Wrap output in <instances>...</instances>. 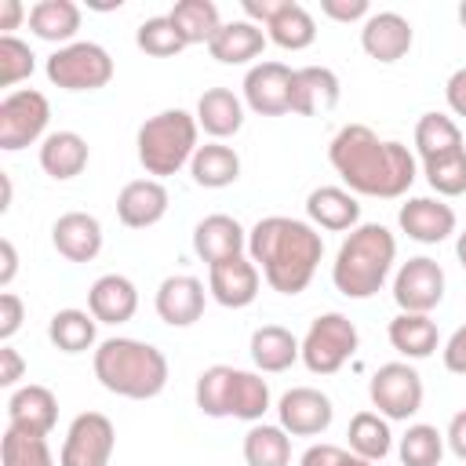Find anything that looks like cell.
I'll return each instance as SVG.
<instances>
[{"mask_svg":"<svg viewBox=\"0 0 466 466\" xmlns=\"http://www.w3.org/2000/svg\"><path fill=\"white\" fill-rule=\"evenodd\" d=\"M328 160L339 171V178L350 186V193L382 197V200L404 197L419 175L408 146L393 138H379L368 124H346L331 138Z\"/></svg>","mask_w":466,"mask_h":466,"instance_id":"1","label":"cell"},{"mask_svg":"<svg viewBox=\"0 0 466 466\" xmlns=\"http://www.w3.org/2000/svg\"><path fill=\"white\" fill-rule=\"evenodd\" d=\"M248 255L262 269V277L273 291L299 295V291H306V284L313 280V273L320 266L324 240L302 218L269 215L248 229Z\"/></svg>","mask_w":466,"mask_h":466,"instance_id":"2","label":"cell"},{"mask_svg":"<svg viewBox=\"0 0 466 466\" xmlns=\"http://www.w3.org/2000/svg\"><path fill=\"white\" fill-rule=\"evenodd\" d=\"M95 379L127 400H149L167 386V357L142 339H106L95 350Z\"/></svg>","mask_w":466,"mask_h":466,"instance_id":"3","label":"cell"},{"mask_svg":"<svg viewBox=\"0 0 466 466\" xmlns=\"http://www.w3.org/2000/svg\"><path fill=\"white\" fill-rule=\"evenodd\" d=\"M397 258V240L382 222H364L357 229H350V237L342 240L335 262H331V280L346 299H371Z\"/></svg>","mask_w":466,"mask_h":466,"instance_id":"4","label":"cell"},{"mask_svg":"<svg viewBox=\"0 0 466 466\" xmlns=\"http://www.w3.org/2000/svg\"><path fill=\"white\" fill-rule=\"evenodd\" d=\"M197 408L208 419H244L258 422L269 411V386L262 375L229 368V364H211L197 375L193 386Z\"/></svg>","mask_w":466,"mask_h":466,"instance_id":"5","label":"cell"},{"mask_svg":"<svg viewBox=\"0 0 466 466\" xmlns=\"http://www.w3.org/2000/svg\"><path fill=\"white\" fill-rule=\"evenodd\" d=\"M197 131H200V124L186 109H164V113L149 116L138 127V138H135L142 167L153 178H167V175L182 171L193 160V153L200 149Z\"/></svg>","mask_w":466,"mask_h":466,"instance_id":"6","label":"cell"},{"mask_svg":"<svg viewBox=\"0 0 466 466\" xmlns=\"http://www.w3.org/2000/svg\"><path fill=\"white\" fill-rule=\"evenodd\" d=\"M47 80L62 91H98L113 80V58L102 44L73 40L47 55Z\"/></svg>","mask_w":466,"mask_h":466,"instance_id":"7","label":"cell"},{"mask_svg":"<svg viewBox=\"0 0 466 466\" xmlns=\"http://www.w3.org/2000/svg\"><path fill=\"white\" fill-rule=\"evenodd\" d=\"M357 324L342 313H320L302 339V364L313 375H335L357 353Z\"/></svg>","mask_w":466,"mask_h":466,"instance_id":"8","label":"cell"},{"mask_svg":"<svg viewBox=\"0 0 466 466\" xmlns=\"http://www.w3.org/2000/svg\"><path fill=\"white\" fill-rule=\"evenodd\" d=\"M47 120H51V102L40 91H33V87L11 91L0 102V149L15 153V149L33 146L36 138H47L44 135Z\"/></svg>","mask_w":466,"mask_h":466,"instance_id":"9","label":"cell"},{"mask_svg":"<svg viewBox=\"0 0 466 466\" xmlns=\"http://www.w3.org/2000/svg\"><path fill=\"white\" fill-rule=\"evenodd\" d=\"M368 397L382 419H411L422 408V375L404 360L379 364L368 382Z\"/></svg>","mask_w":466,"mask_h":466,"instance_id":"10","label":"cell"},{"mask_svg":"<svg viewBox=\"0 0 466 466\" xmlns=\"http://www.w3.org/2000/svg\"><path fill=\"white\" fill-rule=\"evenodd\" d=\"M113 444H116V430H113L109 415L80 411L66 430L58 466H109Z\"/></svg>","mask_w":466,"mask_h":466,"instance_id":"11","label":"cell"},{"mask_svg":"<svg viewBox=\"0 0 466 466\" xmlns=\"http://www.w3.org/2000/svg\"><path fill=\"white\" fill-rule=\"evenodd\" d=\"M444 299V269L441 262L415 255L408 258L393 277V302L400 313H430Z\"/></svg>","mask_w":466,"mask_h":466,"instance_id":"12","label":"cell"},{"mask_svg":"<svg viewBox=\"0 0 466 466\" xmlns=\"http://www.w3.org/2000/svg\"><path fill=\"white\" fill-rule=\"evenodd\" d=\"M291 76L284 62H258L244 76V102L258 116H284L291 113Z\"/></svg>","mask_w":466,"mask_h":466,"instance_id":"13","label":"cell"},{"mask_svg":"<svg viewBox=\"0 0 466 466\" xmlns=\"http://www.w3.org/2000/svg\"><path fill=\"white\" fill-rule=\"evenodd\" d=\"M277 419L291 437H317L331 426L335 408H331L328 393H320L313 386H291L277 400Z\"/></svg>","mask_w":466,"mask_h":466,"instance_id":"14","label":"cell"},{"mask_svg":"<svg viewBox=\"0 0 466 466\" xmlns=\"http://www.w3.org/2000/svg\"><path fill=\"white\" fill-rule=\"evenodd\" d=\"M208 291L218 306L226 309H244L255 302L258 295V266L248 255H233L222 258L215 266H208Z\"/></svg>","mask_w":466,"mask_h":466,"instance_id":"15","label":"cell"},{"mask_svg":"<svg viewBox=\"0 0 466 466\" xmlns=\"http://www.w3.org/2000/svg\"><path fill=\"white\" fill-rule=\"evenodd\" d=\"M411 22L397 11H379V15H368L364 18V29H360V47L368 58L390 66V62H400L408 51H411Z\"/></svg>","mask_w":466,"mask_h":466,"instance_id":"16","label":"cell"},{"mask_svg":"<svg viewBox=\"0 0 466 466\" xmlns=\"http://www.w3.org/2000/svg\"><path fill=\"white\" fill-rule=\"evenodd\" d=\"M157 317L171 328H189L204 317V284L189 273H175V277H164L160 288H157Z\"/></svg>","mask_w":466,"mask_h":466,"instance_id":"17","label":"cell"},{"mask_svg":"<svg viewBox=\"0 0 466 466\" xmlns=\"http://www.w3.org/2000/svg\"><path fill=\"white\" fill-rule=\"evenodd\" d=\"M167 215V189L160 178H135L116 193V218L127 229H149Z\"/></svg>","mask_w":466,"mask_h":466,"instance_id":"18","label":"cell"},{"mask_svg":"<svg viewBox=\"0 0 466 466\" xmlns=\"http://www.w3.org/2000/svg\"><path fill=\"white\" fill-rule=\"evenodd\" d=\"M397 222L419 244H441V240H448L455 233V211H451V204L433 200V197H411L408 204H400Z\"/></svg>","mask_w":466,"mask_h":466,"instance_id":"19","label":"cell"},{"mask_svg":"<svg viewBox=\"0 0 466 466\" xmlns=\"http://www.w3.org/2000/svg\"><path fill=\"white\" fill-rule=\"evenodd\" d=\"M58 422V400L47 386H18L11 397H7V426L22 430V433H36V437H47Z\"/></svg>","mask_w":466,"mask_h":466,"instance_id":"20","label":"cell"},{"mask_svg":"<svg viewBox=\"0 0 466 466\" xmlns=\"http://www.w3.org/2000/svg\"><path fill=\"white\" fill-rule=\"evenodd\" d=\"M51 244L69 262H91L102 251V222L87 211H66L51 226Z\"/></svg>","mask_w":466,"mask_h":466,"instance_id":"21","label":"cell"},{"mask_svg":"<svg viewBox=\"0 0 466 466\" xmlns=\"http://www.w3.org/2000/svg\"><path fill=\"white\" fill-rule=\"evenodd\" d=\"M138 309V291L124 273H102L87 288V313L98 324H124Z\"/></svg>","mask_w":466,"mask_h":466,"instance_id":"22","label":"cell"},{"mask_svg":"<svg viewBox=\"0 0 466 466\" xmlns=\"http://www.w3.org/2000/svg\"><path fill=\"white\" fill-rule=\"evenodd\" d=\"M339 106V76L328 66H302L291 76V113L317 116Z\"/></svg>","mask_w":466,"mask_h":466,"instance_id":"23","label":"cell"},{"mask_svg":"<svg viewBox=\"0 0 466 466\" xmlns=\"http://www.w3.org/2000/svg\"><path fill=\"white\" fill-rule=\"evenodd\" d=\"M244 248H248V233L233 215H208L193 229V251L208 266L233 258V255H244Z\"/></svg>","mask_w":466,"mask_h":466,"instance_id":"24","label":"cell"},{"mask_svg":"<svg viewBox=\"0 0 466 466\" xmlns=\"http://www.w3.org/2000/svg\"><path fill=\"white\" fill-rule=\"evenodd\" d=\"M306 215H309V222H317L320 229L342 233V229H357V222H360V204H357V193H350V189H342V186H317V189L306 197Z\"/></svg>","mask_w":466,"mask_h":466,"instance_id":"25","label":"cell"},{"mask_svg":"<svg viewBox=\"0 0 466 466\" xmlns=\"http://www.w3.org/2000/svg\"><path fill=\"white\" fill-rule=\"evenodd\" d=\"M266 40H269V36L262 33V25H255V22H248V18H237V22H222V29H218L215 40L208 44V51H211V58L222 62V66H244V62H251V58L262 55Z\"/></svg>","mask_w":466,"mask_h":466,"instance_id":"26","label":"cell"},{"mask_svg":"<svg viewBox=\"0 0 466 466\" xmlns=\"http://www.w3.org/2000/svg\"><path fill=\"white\" fill-rule=\"evenodd\" d=\"M87 160H91V149L76 131H51L40 142V167H44V175H51L58 182L76 178L87 167Z\"/></svg>","mask_w":466,"mask_h":466,"instance_id":"27","label":"cell"},{"mask_svg":"<svg viewBox=\"0 0 466 466\" xmlns=\"http://www.w3.org/2000/svg\"><path fill=\"white\" fill-rule=\"evenodd\" d=\"M299 357H302V342L288 328L262 324V328L251 331V360H255L258 371H269V375L288 371Z\"/></svg>","mask_w":466,"mask_h":466,"instance_id":"28","label":"cell"},{"mask_svg":"<svg viewBox=\"0 0 466 466\" xmlns=\"http://www.w3.org/2000/svg\"><path fill=\"white\" fill-rule=\"evenodd\" d=\"M197 124L218 142L244 127V102L229 87H208L197 102Z\"/></svg>","mask_w":466,"mask_h":466,"instance_id":"29","label":"cell"},{"mask_svg":"<svg viewBox=\"0 0 466 466\" xmlns=\"http://www.w3.org/2000/svg\"><path fill=\"white\" fill-rule=\"evenodd\" d=\"M29 29L33 36L47 40V44H73L76 29H80V7L73 0H40L29 7Z\"/></svg>","mask_w":466,"mask_h":466,"instance_id":"30","label":"cell"},{"mask_svg":"<svg viewBox=\"0 0 466 466\" xmlns=\"http://www.w3.org/2000/svg\"><path fill=\"white\" fill-rule=\"evenodd\" d=\"M189 175L197 186L204 189H226L240 178V157L233 146H222V142H208L193 153L189 160Z\"/></svg>","mask_w":466,"mask_h":466,"instance_id":"31","label":"cell"},{"mask_svg":"<svg viewBox=\"0 0 466 466\" xmlns=\"http://www.w3.org/2000/svg\"><path fill=\"white\" fill-rule=\"evenodd\" d=\"M390 335V346L397 353H404L408 360H422L437 350L441 335H437V324L430 320V313H397L386 328Z\"/></svg>","mask_w":466,"mask_h":466,"instance_id":"32","label":"cell"},{"mask_svg":"<svg viewBox=\"0 0 466 466\" xmlns=\"http://www.w3.org/2000/svg\"><path fill=\"white\" fill-rule=\"evenodd\" d=\"M346 437H350V451H353L357 459H368V462L386 459L390 448H393L390 422H386L379 411H357V415L350 419Z\"/></svg>","mask_w":466,"mask_h":466,"instance_id":"33","label":"cell"},{"mask_svg":"<svg viewBox=\"0 0 466 466\" xmlns=\"http://www.w3.org/2000/svg\"><path fill=\"white\" fill-rule=\"evenodd\" d=\"M244 462L248 466H288L291 462V433L284 426L255 422L244 433Z\"/></svg>","mask_w":466,"mask_h":466,"instance_id":"34","label":"cell"},{"mask_svg":"<svg viewBox=\"0 0 466 466\" xmlns=\"http://www.w3.org/2000/svg\"><path fill=\"white\" fill-rule=\"evenodd\" d=\"M167 18L175 22V29L182 33L186 44H211L215 33L222 29V18H218V7L211 0H178Z\"/></svg>","mask_w":466,"mask_h":466,"instance_id":"35","label":"cell"},{"mask_svg":"<svg viewBox=\"0 0 466 466\" xmlns=\"http://www.w3.org/2000/svg\"><path fill=\"white\" fill-rule=\"evenodd\" d=\"M415 149H419L422 160H437V157H448V153L466 149V146H462V131L451 116L422 113L419 124H415Z\"/></svg>","mask_w":466,"mask_h":466,"instance_id":"36","label":"cell"},{"mask_svg":"<svg viewBox=\"0 0 466 466\" xmlns=\"http://www.w3.org/2000/svg\"><path fill=\"white\" fill-rule=\"evenodd\" d=\"M95 317L87 309H58L47 320V339L62 353H84L95 346Z\"/></svg>","mask_w":466,"mask_h":466,"instance_id":"37","label":"cell"},{"mask_svg":"<svg viewBox=\"0 0 466 466\" xmlns=\"http://www.w3.org/2000/svg\"><path fill=\"white\" fill-rule=\"evenodd\" d=\"M266 36L284 51H302V47H309L317 40V22L302 4L288 0L284 11L266 25Z\"/></svg>","mask_w":466,"mask_h":466,"instance_id":"38","label":"cell"},{"mask_svg":"<svg viewBox=\"0 0 466 466\" xmlns=\"http://www.w3.org/2000/svg\"><path fill=\"white\" fill-rule=\"evenodd\" d=\"M0 466H55V455L47 448V437L7 426L0 437Z\"/></svg>","mask_w":466,"mask_h":466,"instance_id":"39","label":"cell"},{"mask_svg":"<svg viewBox=\"0 0 466 466\" xmlns=\"http://www.w3.org/2000/svg\"><path fill=\"white\" fill-rule=\"evenodd\" d=\"M441 455H444V433L430 422H415L400 437V462L404 466H441Z\"/></svg>","mask_w":466,"mask_h":466,"instance_id":"40","label":"cell"},{"mask_svg":"<svg viewBox=\"0 0 466 466\" xmlns=\"http://www.w3.org/2000/svg\"><path fill=\"white\" fill-rule=\"evenodd\" d=\"M422 175L437 197H462L466 193V149H455L437 160H422Z\"/></svg>","mask_w":466,"mask_h":466,"instance_id":"41","label":"cell"},{"mask_svg":"<svg viewBox=\"0 0 466 466\" xmlns=\"http://www.w3.org/2000/svg\"><path fill=\"white\" fill-rule=\"evenodd\" d=\"M135 44H138L146 55H153V58H171V55H178L182 47H189L167 15L146 18V22L135 29Z\"/></svg>","mask_w":466,"mask_h":466,"instance_id":"42","label":"cell"},{"mask_svg":"<svg viewBox=\"0 0 466 466\" xmlns=\"http://www.w3.org/2000/svg\"><path fill=\"white\" fill-rule=\"evenodd\" d=\"M36 66V55L29 51V44H22L18 36H0V84L15 87L18 80H25Z\"/></svg>","mask_w":466,"mask_h":466,"instance_id":"43","label":"cell"},{"mask_svg":"<svg viewBox=\"0 0 466 466\" xmlns=\"http://www.w3.org/2000/svg\"><path fill=\"white\" fill-rule=\"evenodd\" d=\"M22 320H25L22 299H18L15 291H4V295H0V342H11L15 331L22 328Z\"/></svg>","mask_w":466,"mask_h":466,"instance_id":"44","label":"cell"},{"mask_svg":"<svg viewBox=\"0 0 466 466\" xmlns=\"http://www.w3.org/2000/svg\"><path fill=\"white\" fill-rule=\"evenodd\" d=\"M350 451L339 444H309L299 459V466H346Z\"/></svg>","mask_w":466,"mask_h":466,"instance_id":"45","label":"cell"},{"mask_svg":"<svg viewBox=\"0 0 466 466\" xmlns=\"http://www.w3.org/2000/svg\"><path fill=\"white\" fill-rule=\"evenodd\" d=\"M320 11L331 22H357L368 18V0H320Z\"/></svg>","mask_w":466,"mask_h":466,"instance_id":"46","label":"cell"},{"mask_svg":"<svg viewBox=\"0 0 466 466\" xmlns=\"http://www.w3.org/2000/svg\"><path fill=\"white\" fill-rule=\"evenodd\" d=\"M441 357H444V368H448V371H455V375H466V324L451 331V339L444 342Z\"/></svg>","mask_w":466,"mask_h":466,"instance_id":"47","label":"cell"},{"mask_svg":"<svg viewBox=\"0 0 466 466\" xmlns=\"http://www.w3.org/2000/svg\"><path fill=\"white\" fill-rule=\"evenodd\" d=\"M284 4H288V0H240L248 22H255V25H269V22L284 11Z\"/></svg>","mask_w":466,"mask_h":466,"instance_id":"48","label":"cell"},{"mask_svg":"<svg viewBox=\"0 0 466 466\" xmlns=\"http://www.w3.org/2000/svg\"><path fill=\"white\" fill-rule=\"evenodd\" d=\"M22 371H25V360L18 357V350L11 342H4L0 346V386H15L22 379Z\"/></svg>","mask_w":466,"mask_h":466,"instance_id":"49","label":"cell"},{"mask_svg":"<svg viewBox=\"0 0 466 466\" xmlns=\"http://www.w3.org/2000/svg\"><path fill=\"white\" fill-rule=\"evenodd\" d=\"M444 98H448V109H451L455 116H466V66L455 69V73L448 76V84H444Z\"/></svg>","mask_w":466,"mask_h":466,"instance_id":"50","label":"cell"},{"mask_svg":"<svg viewBox=\"0 0 466 466\" xmlns=\"http://www.w3.org/2000/svg\"><path fill=\"white\" fill-rule=\"evenodd\" d=\"M444 444L451 448V455H455V459H462V462H466V408L451 415L448 433H444Z\"/></svg>","mask_w":466,"mask_h":466,"instance_id":"51","label":"cell"},{"mask_svg":"<svg viewBox=\"0 0 466 466\" xmlns=\"http://www.w3.org/2000/svg\"><path fill=\"white\" fill-rule=\"evenodd\" d=\"M0 255H4V266H0V288H7L11 280H15V273H18V251H15V244L4 237L0 240Z\"/></svg>","mask_w":466,"mask_h":466,"instance_id":"52","label":"cell"},{"mask_svg":"<svg viewBox=\"0 0 466 466\" xmlns=\"http://www.w3.org/2000/svg\"><path fill=\"white\" fill-rule=\"evenodd\" d=\"M22 15H25V7L18 0H0V29H4V36H11V29H18Z\"/></svg>","mask_w":466,"mask_h":466,"instance_id":"53","label":"cell"},{"mask_svg":"<svg viewBox=\"0 0 466 466\" xmlns=\"http://www.w3.org/2000/svg\"><path fill=\"white\" fill-rule=\"evenodd\" d=\"M0 189H4V197H0V211H7V208H11V178H7V171H0Z\"/></svg>","mask_w":466,"mask_h":466,"instance_id":"54","label":"cell"},{"mask_svg":"<svg viewBox=\"0 0 466 466\" xmlns=\"http://www.w3.org/2000/svg\"><path fill=\"white\" fill-rule=\"evenodd\" d=\"M455 255H459V262H462V269H466V229H462L459 240H455Z\"/></svg>","mask_w":466,"mask_h":466,"instance_id":"55","label":"cell"},{"mask_svg":"<svg viewBox=\"0 0 466 466\" xmlns=\"http://www.w3.org/2000/svg\"><path fill=\"white\" fill-rule=\"evenodd\" d=\"M346 466H375V462H368V459H357V455L350 451V459H346Z\"/></svg>","mask_w":466,"mask_h":466,"instance_id":"56","label":"cell"},{"mask_svg":"<svg viewBox=\"0 0 466 466\" xmlns=\"http://www.w3.org/2000/svg\"><path fill=\"white\" fill-rule=\"evenodd\" d=\"M459 22H462V29H466V0L459 4Z\"/></svg>","mask_w":466,"mask_h":466,"instance_id":"57","label":"cell"}]
</instances>
